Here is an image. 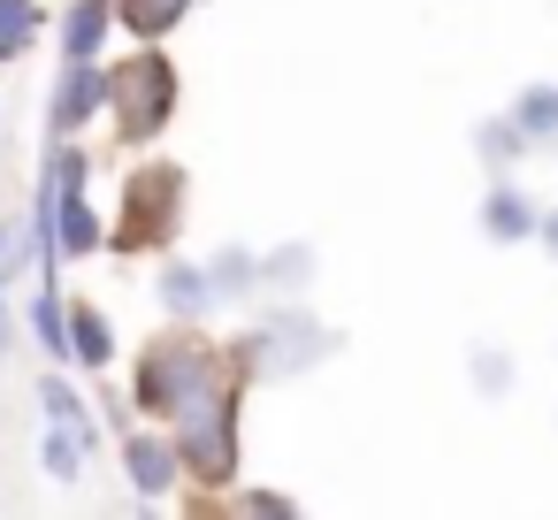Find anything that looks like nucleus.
I'll return each instance as SVG.
<instances>
[{
    "mask_svg": "<svg viewBox=\"0 0 558 520\" xmlns=\"http://www.w3.org/2000/svg\"><path fill=\"white\" fill-rule=\"evenodd\" d=\"M222 375H238V367H230V344H207L199 329H169V337H154V344L131 360V406H138L146 421H169L177 406H192V398L215 390Z\"/></svg>",
    "mask_w": 558,
    "mask_h": 520,
    "instance_id": "obj_1",
    "label": "nucleus"
},
{
    "mask_svg": "<svg viewBox=\"0 0 558 520\" xmlns=\"http://www.w3.org/2000/svg\"><path fill=\"white\" fill-rule=\"evenodd\" d=\"M238 406H245V375H222L215 390H199L192 406H177V413L161 421V428L177 436L184 482H199V489H230V482H238V459H245Z\"/></svg>",
    "mask_w": 558,
    "mask_h": 520,
    "instance_id": "obj_2",
    "label": "nucleus"
},
{
    "mask_svg": "<svg viewBox=\"0 0 558 520\" xmlns=\"http://www.w3.org/2000/svg\"><path fill=\"white\" fill-rule=\"evenodd\" d=\"M177 100H184V77L161 47H131L123 62H108V116L123 146H154L177 123Z\"/></svg>",
    "mask_w": 558,
    "mask_h": 520,
    "instance_id": "obj_3",
    "label": "nucleus"
},
{
    "mask_svg": "<svg viewBox=\"0 0 558 520\" xmlns=\"http://www.w3.org/2000/svg\"><path fill=\"white\" fill-rule=\"evenodd\" d=\"M177 230H184V169H177V161L131 169L108 245H116V253H161V245H177Z\"/></svg>",
    "mask_w": 558,
    "mask_h": 520,
    "instance_id": "obj_4",
    "label": "nucleus"
},
{
    "mask_svg": "<svg viewBox=\"0 0 558 520\" xmlns=\"http://www.w3.org/2000/svg\"><path fill=\"white\" fill-rule=\"evenodd\" d=\"M329 352V329L314 322V314H299V306H276L268 322H253L238 344H230V367L245 375V383H260V375H299V367H314Z\"/></svg>",
    "mask_w": 558,
    "mask_h": 520,
    "instance_id": "obj_5",
    "label": "nucleus"
},
{
    "mask_svg": "<svg viewBox=\"0 0 558 520\" xmlns=\"http://www.w3.org/2000/svg\"><path fill=\"white\" fill-rule=\"evenodd\" d=\"M108 116V62H62L47 93V138H85Z\"/></svg>",
    "mask_w": 558,
    "mask_h": 520,
    "instance_id": "obj_6",
    "label": "nucleus"
},
{
    "mask_svg": "<svg viewBox=\"0 0 558 520\" xmlns=\"http://www.w3.org/2000/svg\"><path fill=\"white\" fill-rule=\"evenodd\" d=\"M123 482L138 505H161L177 482H184V459H177V436L154 421V428H131L123 421Z\"/></svg>",
    "mask_w": 558,
    "mask_h": 520,
    "instance_id": "obj_7",
    "label": "nucleus"
},
{
    "mask_svg": "<svg viewBox=\"0 0 558 520\" xmlns=\"http://www.w3.org/2000/svg\"><path fill=\"white\" fill-rule=\"evenodd\" d=\"M108 47H116V0H62L54 55L62 62H108Z\"/></svg>",
    "mask_w": 558,
    "mask_h": 520,
    "instance_id": "obj_8",
    "label": "nucleus"
},
{
    "mask_svg": "<svg viewBox=\"0 0 558 520\" xmlns=\"http://www.w3.org/2000/svg\"><path fill=\"white\" fill-rule=\"evenodd\" d=\"M535 222H543V215H535V199H527L512 177H497V184L482 192V238H489V245H527Z\"/></svg>",
    "mask_w": 558,
    "mask_h": 520,
    "instance_id": "obj_9",
    "label": "nucleus"
},
{
    "mask_svg": "<svg viewBox=\"0 0 558 520\" xmlns=\"http://www.w3.org/2000/svg\"><path fill=\"white\" fill-rule=\"evenodd\" d=\"M70 367H85V375L116 367V322L93 299H70Z\"/></svg>",
    "mask_w": 558,
    "mask_h": 520,
    "instance_id": "obj_10",
    "label": "nucleus"
},
{
    "mask_svg": "<svg viewBox=\"0 0 558 520\" xmlns=\"http://www.w3.org/2000/svg\"><path fill=\"white\" fill-rule=\"evenodd\" d=\"M93 444H100V428L47 421V428H39V467H47V482H85V467H93Z\"/></svg>",
    "mask_w": 558,
    "mask_h": 520,
    "instance_id": "obj_11",
    "label": "nucleus"
},
{
    "mask_svg": "<svg viewBox=\"0 0 558 520\" xmlns=\"http://www.w3.org/2000/svg\"><path fill=\"white\" fill-rule=\"evenodd\" d=\"M161 306H169L177 322H199V314H215V306H222V291H215L207 261H169V268H161Z\"/></svg>",
    "mask_w": 558,
    "mask_h": 520,
    "instance_id": "obj_12",
    "label": "nucleus"
},
{
    "mask_svg": "<svg viewBox=\"0 0 558 520\" xmlns=\"http://www.w3.org/2000/svg\"><path fill=\"white\" fill-rule=\"evenodd\" d=\"M24 329H32V344H39L54 367H70V299H62V283L32 291V306H24Z\"/></svg>",
    "mask_w": 558,
    "mask_h": 520,
    "instance_id": "obj_13",
    "label": "nucleus"
},
{
    "mask_svg": "<svg viewBox=\"0 0 558 520\" xmlns=\"http://www.w3.org/2000/svg\"><path fill=\"white\" fill-rule=\"evenodd\" d=\"M192 9H199V0H116V32H131L138 47H161Z\"/></svg>",
    "mask_w": 558,
    "mask_h": 520,
    "instance_id": "obj_14",
    "label": "nucleus"
},
{
    "mask_svg": "<svg viewBox=\"0 0 558 520\" xmlns=\"http://www.w3.org/2000/svg\"><path fill=\"white\" fill-rule=\"evenodd\" d=\"M47 39V0H0V70Z\"/></svg>",
    "mask_w": 558,
    "mask_h": 520,
    "instance_id": "obj_15",
    "label": "nucleus"
},
{
    "mask_svg": "<svg viewBox=\"0 0 558 520\" xmlns=\"http://www.w3.org/2000/svg\"><path fill=\"white\" fill-rule=\"evenodd\" d=\"M24 268H39V230H32V215H0V291Z\"/></svg>",
    "mask_w": 558,
    "mask_h": 520,
    "instance_id": "obj_16",
    "label": "nucleus"
},
{
    "mask_svg": "<svg viewBox=\"0 0 558 520\" xmlns=\"http://www.w3.org/2000/svg\"><path fill=\"white\" fill-rule=\"evenodd\" d=\"M505 116L520 123L527 146H535V138H558V85H520V100H512Z\"/></svg>",
    "mask_w": 558,
    "mask_h": 520,
    "instance_id": "obj_17",
    "label": "nucleus"
},
{
    "mask_svg": "<svg viewBox=\"0 0 558 520\" xmlns=\"http://www.w3.org/2000/svg\"><path fill=\"white\" fill-rule=\"evenodd\" d=\"M39 413H47V421H77V428H93V406H85V390H77L62 367L39 375Z\"/></svg>",
    "mask_w": 558,
    "mask_h": 520,
    "instance_id": "obj_18",
    "label": "nucleus"
},
{
    "mask_svg": "<svg viewBox=\"0 0 558 520\" xmlns=\"http://www.w3.org/2000/svg\"><path fill=\"white\" fill-rule=\"evenodd\" d=\"M520 146H527V138H520V123H512V116H489V123L474 131V154H482L489 169H512V161H520Z\"/></svg>",
    "mask_w": 558,
    "mask_h": 520,
    "instance_id": "obj_19",
    "label": "nucleus"
},
{
    "mask_svg": "<svg viewBox=\"0 0 558 520\" xmlns=\"http://www.w3.org/2000/svg\"><path fill=\"white\" fill-rule=\"evenodd\" d=\"M474 383H482L489 398H505V390H512V360L489 352V344H474Z\"/></svg>",
    "mask_w": 558,
    "mask_h": 520,
    "instance_id": "obj_20",
    "label": "nucleus"
},
{
    "mask_svg": "<svg viewBox=\"0 0 558 520\" xmlns=\"http://www.w3.org/2000/svg\"><path fill=\"white\" fill-rule=\"evenodd\" d=\"M238 512H291V497H276V489H238Z\"/></svg>",
    "mask_w": 558,
    "mask_h": 520,
    "instance_id": "obj_21",
    "label": "nucleus"
},
{
    "mask_svg": "<svg viewBox=\"0 0 558 520\" xmlns=\"http://www.w3.org/2000/svg\"><path fill=\"white\" fill-rule=\"evenodd\" d=\"M9 344H16V314H9V291H0V360H9Z\"/></svg>",
    "mask_w": 558,
    "mask_h": 520,
    "instance_id": "obj_22",
    "label": "nucleus"
},
{
    "mask_svg": "<svg viewBox=\"0 0 558 520\" xmlns=\"http://www.w3.org/2000/svg\"><path fill=\"white\" fill-rule=\"evenodd\" d=\"M535 245H543V253L558 261V215H543V222H535Z\"/></svg>",
    "mask_w": 558,
    "mask_h": 520,
    "instance_id": "obj_23",
    "label": "nucleus"
},
{
    "mask_svg": "<svg viewBox=\"0 0 558 520\" xmlns=\"http://www.w3.org/2000/svg\"><path fill=\"white\" fill-rule=\"evenodd\" d=\"M0 123H9V116H0Z\"/></svg>",
    "mask_w": 558,
    "mask_h": 520,
    "instance_id": "obj_24",
    "label": "nucleus"
}]
</instances>
